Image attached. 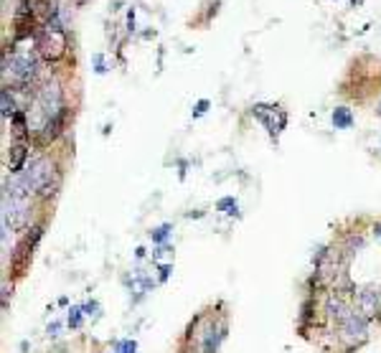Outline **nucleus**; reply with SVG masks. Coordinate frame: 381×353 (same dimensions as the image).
<instances>
[{
  "label": "nucleus",
  "mask_w": 381,
  "mask_h": 353,
  "mask_svg": "<svg viewBox=\"0 0 381 353\" xmlns=\"http://www.w3.org/2000/svg\"><path fill=\"white\" fill-rule=\"evenodd\" d=\"M26 186L36 190L38 196H51L56 188V168L49 158H36L31 160V165L23 170Z\"/></svg>",
  "instance_id": "nucleus-1"
},
{
  "label": "nucleus",
  "mask_w": 381,
  "mask_h": 353,
  "mask_svg": "<svg viewBox=\"0 0 381 353\" xmlns=\"http://www.w3.org/2000/svg\"><path fill=\"white\" fill-rule=\"evenodd\" d=\"M338 328H341V338L343 341L354 348V346H358V343H363L366 341V335H369V318H363L356 307L351 310L341 323H338Z\"/></svg>",
  "instance_id": "nucleus-2"
},
{
  "label": "nucleus",
  "mask_w": 381,
  "mask_h": 353,
  "mask_svg": "<svg viewBox=\"0 0 381 353\" xmlns=\"http://www.w3.org/2000/svg\"><path fill=\"white\" fill-rule=\"evenodd\" d=\"M64 49H66V36H64L61 28H58V23L54 21L46 31L38 36V54L43 58H49V61H56V58L64 54Z\"/></svg>",
  "instance_id": "nucleus-3"
},
{
  "label": "nucleus",
  "mask_w": 381,
  "mask_h": 353,
  "mask_svg": "<svg viewBox=\"0 0 381 353\" xmlns=\"http://www.w3.org/2000/svg\"><path fill=\"white\" fill-rule=\"evenodd\" d=\"M354 298H356V310L363 318L374 320L381 315V287H376V285L363 287V290L354 292Z\"/></svg>",
  "instance_id": "nucleus-4"
},
{
  "label": "nucleus",
  "mask_w": 381,
  "mask_h": 353,
  "mask_svg": "<svg viewBox=\"0 0 381 353\" xmlns=\"http://www.w3.org/2000/svg\"><path fill=\"white\" fill-rule=\"evenodd\" d=\"M254 117L270 130V135L277 137L280 132L285 130V122H287V114L280 109V107H265V105H257L254 107Z\"/></svg>",
  "instance_id": "nucleus-5"
},
{
  "label": "nucleus",
  "mask_w": 381,
  "mask_h": 353,
  "mask_svg": "<svg viewBox=\"0 0 381 353\" xmlns=\"http://www.w3.org/2000/svg\"><path fill=\"white\" fill-rule=\"evenodd\" d=\"M351 310H354V307H351V305L338 295V292H335V295H330V298L326 300V313H328V318H333L335 323H341Z\"/></svg>",
  "instance_id": "nucleus-6"
},
{
  "label": "nucleus",
  "mask_w": 381,
  "mask_h": 353,
  "mask_svg": "<svg viewBox=\"0 0 381 353\" xmlns=\"http://www.w3.org/2000/svg\"><path fill=\"white\" fill-rule=\"evenodd\" d=\"M26 155H28V148H26V145H13V148H10V158H8V168H10L13 173H18V170L23 168Z\"/></svg>",
  "instance_id": "nucleus-7"
},
{
  "label": "nucleus",
  "mask_w": 381,
  "mask_h": 353,
  "mask_svg": "<svg viewBox=\"0 0 381 353\" xmlns=\"http://www.w3.org/2000/svg\"><path fill=\"white\" fill-rule=\"evenodd\" d=\"M333 125H335V130H348L351 125H354V114H351V109H346V107L333 109Z\"/></svg>",
  "instance_id": "nucleus-8"
},
{
  "label": "nucleus",
  "mask_w": 381,
  "mask_h": 353,
  "mask_svg": "<svg viewBox=\"0 0 381 353\" xmlns=\"http://www.w3.org/2000/svg\"><path fill=\"white\" fill-rule=\"evenodd\" d=\"M224 338V326L218 328V330H209L206 333V338H203V353H216V348H218V341Z\"/></svg>",
  "instance_id": "nucleus-9"
},
{
  "label": "nucleus",
  "mask_w": 381,
  "mask_h": 353,
  "mask_svg": "<svg viewBox=\"0 0 381 353\" xmlns=\"http://www.w3.org/2000/svg\"><path fill=\"white\" fill-rule=\"evenodd\" d=\"M0 99H3V117L8 120V117H16L18 112H16V102H13V97H10V89H3L0 92Z\"/></svg>",
  "instance_id": "nucleus-10"
},
{
  "label": "nucleus",
  "mask_w": 381,
  "mask_h": 353,
  "mask_svg": "<svg viewBox=\"0 0 381 353\" xmlns=\"http://www.w3.org/2000/svg\"><path fill=\"white\" fill-rule=\"evenodd\" d=\"M170 231H173V226H170V224H163V226L153 229V231H150V237H153V242H155V244H163V242L170 237Z\"/></svg>",
  "instance_id": "nucleus-11"
},
{
  "label": "nucleus",
  "mask_w": 381,
  "mask_h": 353,
  "mask_svg": "<svg viewBox=\"0 0 381 353\" xmlns=\"http://www.w3.org/2000/svg\"><path fill=\"white\" fill-rule=\"evenodd\" d=\"M218 211H224V214H229V216H237V214H239V206H237V201H234L231 196H226V198L218 201Z\"/></svg>",
  "instance_id": "nucleus-12"
},
{
  "label": "nucleus",
  "mask_w": 381,
  "mask_h": 353,
  "mask_svg": "<svg viewBox=\"0 0 381 353\" xmlns=\"http://www.w3.org/2000/svg\"><path fill=\"white\" fill-rule=\"evenodd\" d=\"M82 323H84V307H71L69 310V328H82Z\"/></svg>",
  "instance_id": "nucleus-13"
},
{
  "label": "nucleus",
  "mask_w": 381,
  "mask_h": 353,
  "mask_svg": "<svg viewBox=\"0 0 381 353\" xmlns=\"http://www.w3.org/2000/svg\"><path fill=\"white\" fill-rule=\"evenodd\" d=\"M84 315L86 318H92V320H99V305L92 300V302H86L84 305Z\"/></svg>",
  "instance_id": "nucleus-14"
},
{
  "label": "nucleus",
  "mask_w": 381,
  "mask_h": 353,
  "mask_svg": "<svg viewBox=\"0 0 381 353\" xmlns=\"http://www.w3.org/2000/svg\"><path fill=\"white\" fill-rule=\"evenodd\" d=\"M117 351H120V353H135L137 343L133 341V338H130V341H120V343H117Z\"/></svg>",
  "instance_id": "nucleus-15"
},
{
  "label": "nucleus",
  "mask_w": 381,
  "mask_h": 353,
  "mask_svg": "<svg viewBox=\"0 0 381 353\" xmlns=\"http://www.w3.org/2000/svg\"><path fill=\"white\" fill-rule=\"evenodd\" d=\"M94 71H97V74H105V71H107V66H105V56H102V54H94Z\"/></svg>",
  "instance_id": "nucleus-16"
},
{
  "label": "nucleus",
  "mask_w": 381,
  "mask_h": 353,
  "mask_svg": "<svg viewBox=\"0 0 381 353\" xmlns=\"http://www.w3.org/2000/svg\"><path fill=\"white\" fill-rule=\"evenodd\" d=\"M206 109H209V99H201L198 105L193 107V117H201V114L206 112Z\"/></svg>",
  "instance_id": "nucleus-17"
},
{
  "label": "nucleus",
  "mask_w": 381,
  "mask_h": 353,
  "mask_svg": "<svg viewBox=\"0 0 381 353\" xmlns=\"http://www.w3.org/2000/svg\"><path fill=\"white\" fill-rule=\"evenodd\" d=\"M58 330H61V323H58V320H54V323H49V328H46V333H49V338H56V335H58Z\"/></svg>",
  "instance_id": "nucleus-18"
},
{
  "label": "nucleus",
  "mask_w": 381,
  "mask_h": 353,
  "mask_svg": "<svg viewBox=\"0 0 381 353\" xmlns=\"http://www.w3.org/2000/svg\"><path fill=\"white\" fill-rule=\"evenodd\" d=\"M168 274H170V264H160V274H158V279H160V282H165Z\"/></svg>",
  "instance_id": "nucleus-19"
},
{
  "label": "nucleus",
  "mask_w": 381,
  "mask_h": 353,
  "mask_svg": "<svg viewBox=\"0 0 381 353\" xmlns=\"http://www.w3.org/2000/svg\"><path fill=\"white\" fill-rule=\"evenodd\" d=\"M374 237L381 242V224H376V226H374Z\"/></svg>",
  "instance_id": "nucleus-20"
},
{
  "label": "nucleus",
  "mask_w": 381,
  "mask_h": 353,
  "mask_svg": "<svg viewBox=\"0 0 381 353\" xmlns=\"http://www.w3.org/2000/svg\"><path fill=\"white\" fill-rule=\"evenodd\" d=\"M135 257H137V259H142V257H145V249H142V246H137V249H135Z\"/></svg>",
  "instance_id": "nucleus-21"
}]
</instances>
